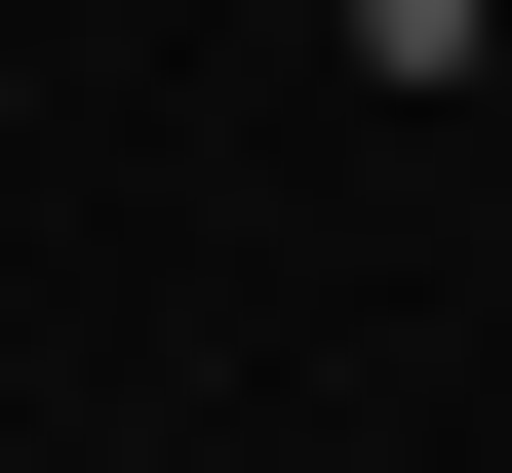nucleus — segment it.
Masks as SVG:
<instances>
[{
	"instance_id": "obj_1",
	"label": "nucleus",
	"mask_w": 512,
	"mask_h": 473,
	"mask_svg": "<svg viewBox=\"0 0 512 473\" xmlns=\"http://www.w3.org/2000/svg\"><path fill=\"white\" fill-rule=\"evenodd\" d=\"M434 40H473V0H394V79H434Z\"/></svg>"
}]
</instances>
